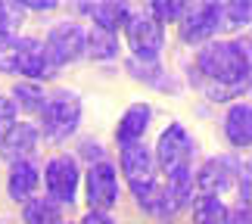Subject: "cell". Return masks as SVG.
<instances>
[{
	"instance_id": "1",
	"label": "cell",
	"mask_w": 252,
	"mask_h": 224,
	"mask_svg": "<svg viewBox=\"0 0 252 224\" xmlns=\"http://www.w3.org/2000/svg\"><path fill=\"white\" fill-rule=\"evenodd\" d=\"M199 87L212 100H230L246 87L249 81V50L237 41H218L209 44L196 56Z\"/></svg>"
},
{
	"instance_id": "2",
	"label": "cell",
	"mask_w": 252,
	"mask_h": 224,
	"mask_svg": "<svg viewBox=\"0 0 252 224\" xmlns=\"http://www.w3.org/2000/svg\"><path fill=\"white\" fill-rule=\"evenodd\" d=\"M0 72L28 75V78H50L56 69L44 53V44L32 37H6L0 41Z\"/></svg>"
},
{
	"instance_id": "3",
	"label": "cell",
	"mask_w": 252,
	"mask_h": 224,
	"mask_svg": "<svg viewBox=\"0 0 252 224\" xmlns=\"http://www.w3.org/2000/svg\"><path fill=\"white\" fill-rule=\"evenodd\" d=\"M78 119H81V100L69 91L53 94L41 106V128H44V137L50 140H65L78 128Z\"/></svg>"
},
{
	"instance_id": "4",
	"label": "cell",
	"mask_w": 252,
	"mask_h": 224,
	"mask_svg": "<svg viewBox=\"0 0 252 224\" xmlns=\"http://www.w3.org/2000/svg\"><path fill=\"white\" fill-rule=\"evenodd\" d=\"M159 165L162 171L168 174H181V171H190V156H193V143L187 137V131L181 125H168L159 137Z\"/></svg>"
},
{
	"instance_id": "5",
	"label": "cell",
	"mask_w": 252,
	"mask_h": 224,
	"mask_svg": "<svg viewBox=\"0 0 252 224\" xmlns=\"http://www.w3.org/2000/svg\"><path fill=\"white\" fill-rule=\"evenodd\" d=\"M47 60H50V65L56 69V65H65L72 60H78V56L84 53V32L78 25H60L53 28L50 37H47V47H44Z\"/></svg>"
},
{
	"instance_id": "6",
	"label": "cell",
	"mask_w": 252,
	"mask_h": 224,
	"mask_svg": "<svg viewBox=\"0 0 252 224\" xmlns=\"http://www.w3.org/2000/svg\"><path fill=\"white\" fill-rule=\"evenodd\" d=\"M87 199H91V212H103L115 206L119 199V181H115V168L109 162H96L87 171Z\"/></svg>"
},
{
	"instance_id": "7",
	"label": "cell",
	"mask_w": 252,
	"mask_h": 224,
	"mask_svg": "<svg viewBox=\"0 0 252 224\" xmlns=\"http://www.w3.org/2000/svg\"><path fill=\"white\" fill-rule=\"evenodd\" d=\"M125 28H128V44L134 47V53L143 56V60H156V53L162 50V41H165L162 25L153 16H134L125 22Z\"/></svg>"
},
{
	"instance_id": "8",
	"label": "cell",
	"mask_w": 252,
	"mask_h": 224,
	"mask_svg": "<svg viewBox=\"0 0 252 224\" xmlns=\"http://www.w3.org/2000/svg\"><path fill=\"white\" fill-rule=\"evenodd\" d=\"M221 9L218 3H196V6H187V19L181 22V37L187 44H196V41H206L218 32L221 25Z\"/></svg>"
},
{
	"instance_id": "9",
	"label": "cell",
	"mask_w": 252,
	"mask_h": 224,
	"mask_svg": "<svg viewBox=\"0 0 252 224\" xmlns=\"http://www.w3.org/2000/svg\"><path fill=\"white\" fill-rule=\"evenodd\" d=\"M47 190H50L53 199L60 202H72L75 190H78V168L69 156H56L47 165Z\"/></svg>"
},
{
	"instance_id": "10",
	"label": "cell",
	"mask_w": 252,
	"mask_h": 224,
	"mask_svg": "<svg viewBox=\"0 0 252 224\" xmlns=\"http://www.w3.org/2000/svg\"><path fill=\"white\" fill-rule=\"evenodd\" d=\"M234 168L237 165L230 162V159H212L202 165V171L196 174V184H199V190L206 193V196H212L215 190H224L230 181H234Z\"/></svg>"
},
{
	"instance_id": "11",
	"label": "cell",
	"mask_w": 252,
	"mask_h": 224,
	"mask_svg": "<svg viewBox=\"0 0 252 224\" xmlns=\"http://www.w3.org/2000/svg\"><path fill=\"white\" fill-rule=\"evenodd\" d=\"M34 140H37V131L32 128V125H25V122H19L9 128V134L3 140H0V150H3L6 159H13V162H22V156H28L34 150Z\"/></svg>"
},
{
	"instance_id": "12",
	"label": "cell",
	"mask_w": 252,
	"mask_h": 224,
	"mask_svg": "<svg viewBox=\"0 0 252 224\" xmlns=\"http://www.w3.org/2000/svg\"><path fill=\"white\" fill-rule=\"evenodd\" d=\"M147 125H150V106H131L128 112L122 115V122H119V128H115V137H119L122 147H128V143H137L143 137V131H147Z\"/></svg>"
},
{
	"instance_id": "13",
	"label": "cell",
	"mask_w": 252,
	"mask_h": 224,
	"mask_svg": "<svg viewBox=\"0 0 252 224\" xmlns=\"http://www.w3.org/2000/svg\"><path fill=\"white\" fill-rule=\"evenodd\" d=\"M224 131H227V137H230L234 147H249V140H252V109H249V103H237L234 109L227 112Z\"/></svg>"
},
{
	"instance_id": "14",
	"label": "cell",
	"mask_w": 252,
	"mask_h": 224,
	"mask_svg": "<svg viewBox=\"0 0 252 224\" xmlns=\"http://www.w3.org/2000/svg\"><path fill=\"white\" fill-rule=\"evenodd\" d=\"M9 196L13 199H28L34 193V187H37V168L32 162H16L13 165V171H9Z\"/></svg>"
},
{
	"instance_id": "15",
	"label": "cell",
	"mask_w": 252,
	"mask_h": 224,
	"mask_svg": "<svg viewBox=\"0 0 252 224\" xmlns=\"http://www.w3.org/2000/svg\"><path fill=\"white\" fill-rule=\"evenodd\" d=\"M84 9L94 13L96 28H103V32H109V34L128 22V6L125 3H94V6H84Z\"/></svg>"
},
{
	"instance_id": "16",
	"label": "cell",
	"mask_w": 252,
	"mask_h": 224,
	"mask_svg": "<svg viewBox=\"0 0 252 224\" xmlns=\"http://www.w3.org/2000/svg\"><path fill=\"white\" fill-rule=\"evenodd\" d=\"M227 206L221 202L218 196H202L196 199V206H193V218H196V224H227Z\"/></svg>"
},
{
	"instance_id": "17",
	"label": "cell",
	"mask_w": 252,
	"mask_h": 224,
	"mask_svg": "<svg viewBox=\"0 0 252 224\" xmlns=\"http://www.w3.org/2000/svg\"><path fill=\"white\" fill-rule=\"evenodd\" d=\"M84 44H87V50H91L94 60H109V56L119 53V44H115V34L109 32H103V28H91V34L84 37Z\"/></svg>"
},
{
	"instance_id": "18",
	"label": "cell",
	"mask_w": 252,
	"mask_h": 224,
	"mask_svg": "<svg viewBox=\"0 0 252 224\" xmlns=\"http://www.w3.org/2000/svg\"><path fill=\"white\" fill-rule=\"evenodd\" d=\"M25 221L28 224H56L60 221V209L50 199H32L25 206Z\"/></svg>"
},
{
	"instance_id": "19",
	"label": "cell",
	"mask_w": 252,
	"mask_h": 224,
	"mask_svg": "<svg viewBox=\"0 0 252 224\" xmlns=\"http://www.w3.org/2000/svg\"><path fill=\"white\" fill-rule=\"evenodd\" d=\"M13 94H16V103L22 106V109H28V112H41V106H44V91H37L34 84H19Z\"/></svg>"
},
{
	"instance_id": "20",
	"label": "cell",
	"mask_w": 252,
	"mask_h": 224,
	"mask_svg": "<svg viewBox=\"0 0 252 224\" xmlns=\"http://www.w3.org/2000/svg\"><path fill=\"white\" fill-rule=\"evenodd\" d=\"M19 13H22L19 3H0V41L19 25Z\"/></svg>"
},
{
	"instance_id": "21",
	"label": "cell",
	"mask_w": 252,
	"mask_h": 224,
	"mask_svg": "<svg viewBox=\"0 0 252 224\" xmlns=\"http://www.w3.org/2000/svg\"><path fill=\"white\" fill-rule=\"evenodd\" d=\"M150 9H153V19L162 25V22H174L178 16L187 13V3H153Z\"/></svg>"
},
{
	"instance_id": "22",
	"label": "cell",
	"mask_w": 252,
	"mask_h": 224,
	"mask_svg": "<svg viewBox=\"0 0 252 224\" xmlns=\"http://www.w3.org/2000/svg\"><path fill=\"white\" fill-rule=\"evenodd\" d=\"M16 125V109H13V103L9 100H0V140L9 134V128Z\"/></svg>"
},
{
	"instance_id": "23",
	"label": "cell",
	"mask_w": 252,
	"mask_h": 224,
	"mask_svg": "<svg viewBox=\"0 0 252 224\" xmlns=\"http://www.w3.org/2000/svg\"><path fill=\"white\" fill-rule=\"evenodd\" d=\"M221 9H227L230 25H246L249 22V3H227V6H221Z\"/></svg>"
},
{
	"instance_id": "24",
	"label": "cell",
	"mask_w": 252,
	"mask_h": 224,
	"mask_svg": "<svg viewBox=\"0 0 252 224\" xmlns=\"http://www.w3.org/2000/svg\"><path fill=\"white\" fill-rule=\"evenodd\" d=\"M227 224H249V206L246 202L234 212V215H227Z\"/></svg>"
},
{
	"instance_id": "25",
	"label": "cell",
	"mask_w": 252,
	"mask_h": 224,
	"mask_svg": "<svg viewBox=\"0 0 252 224\" xmlns=\"http://www.w3.org/2000/svg\"><path fill=\"white\" fill-rule=\"evenodd\" d=\"M84 224H115L109 215H103V212H87L84 215Z\"/></svg>"
}]
</instances>
